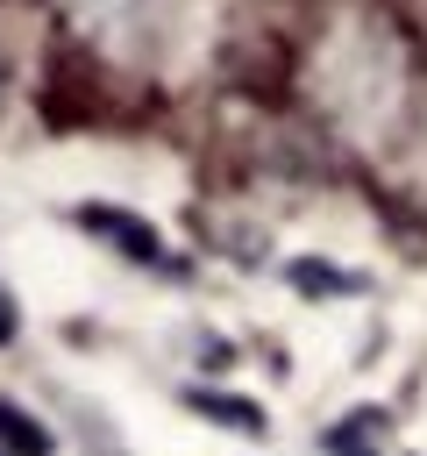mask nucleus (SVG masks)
Masks as SVG:
<instances>
[{
	"mask_svg": "<svg viewBox=\"0 0 427 456\" xmlns=\"http://www.w3.org/2000/svg\"><path fill=\"white\" fill-rule=\"evenodd\" d=\"M313 93L356 135H377L406 93V50L377 14H342L313 57Z\"/></svg>",
	"mask_w": 427,
	"mask_h": 456,
	"instance_id": "obj_1",
	"label": "nucleus"
},
{
	"mask_svg": "<svg viewBox=\"0 0 427 456\" xmlns=\"http://www.w3.org/2000/svg\"><path fill=\"white\" fill-rule=\"evenodd\" d=\"M64 14L78 21V36H93L107 57L121 64H149L171 43L178 0H64Z\"/></svg>",
	"mask_w": 427,
	"mask_h": 456,
	"instance_id": "obj_2",
	"label": "nucleus"
},
{
	"mask_svg": "<svg viewBox=\"0 0 427 456\" xmlns=\"http://www.w3.org/2000/svg\"><path fill=\"white\" fill-rule=\"evenodd\" d=\"M78 221H85V228H100V235H114L128 256H149V264L164 256V249H157V235H149V221H135V214H114V207H78Z\"/></svg>",
	"mask_w": 427,
	"mask_h": 456,
	"instance_id": "obj_3",
	"label": "nucleus"
},
{
	"mask_svg": "<svg viewBox=\"0 0 427 456\" xmlns=\"http://www.w3.org/2000/svg\"><path fill=\"white\" fill-rule=\"evenodd\" d=\"M384 428H391L384 413H370V406H356L349 420H334V428H327V442H320V449H327V456H377V442H384Z\"/></svg>",
	"mask_w": 427,
	"mask_h": 456,
	"instance_id": "obj_4",
	"label": "nucleus"
},
{
	"mask_svg": "<svg viewBox=\"0 0 427 456\" xmlns=\"http://www.w3.org/2000/svg\"><path fill=\"white\" fill-rule=\"evenodd\" d=\"M0 442H7V456H50L57 442H50V428L43 420H28L21 406H7L0 399Z\"/></svg>",
	"mask_w": 427,
	"mask_h": 456,
	"instance_id": "obj_5",
	"label": "nucleus"
},
{
	"mask_svg": "<svg viewBox=\"0 0 427 456\" xmlns=\"http://www.w3.org/2000/svg\"><path fill=\"white\" fill-rule=\"evenodd\" d=\"M285 278H292L306 299H313V292H320V299H334V292H356V285H363V278H349V271H334V264H313V256H299Z\"/></svg>",
	"mask_w": 427,
	"mask_h": 456,
	"instance_id": "obj_6",
	"label": "nucleus"
},
{
	"mask_svg": "<svg viewBox=\"0 0 427 456\" xmlns=\"http://www.w3.org/2000/svg\"><path fill=\"white\" fill-rule=\"evenodd\" d=\"M192 406H199V413H221V420H235V428H256V435H263V413H256V406H228V392H192Z\"/></svg>",
	"mask_w": 427,
	"mask_h": 456,
	"instance_id": "obj_7",
	"label": "nucleus"
},
{
	"mask_svg": "<svg viewBox=\"0 0 427 456\" xmlns=\"http://www.w3.org/2000/svg\"><path fill=\"white\" fill-rule=\"evenodd\" d=\"M7 335H14V306L0 299V342H7Z\"/></svg>",
	"mask_w": 427,
	"mask_h": 456,
	"instance_id": "obj_8",
	"label": "nucleus"
},
{
	"mask_svg": "<svg viewBox=\"0 0 427 456\" xmlns=\"http://www.w3.org/2000/svg\"><path fill=\"white\" fill-rule=\"evenodd\" d=\"M0 93H7V50H0Z\"/></svg>",
	"mask_w": 427,
	"mask_h": 456,
	"instance_id": "obj_9",
	"label": "nucleus"
}]
</instances>
